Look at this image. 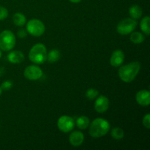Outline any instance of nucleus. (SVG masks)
Masks as SVG:
<instances>
[{
  "label": "nucleus",
  "instance_id": "4be33fe9",
  "mask_svg": "<svg viewBox=\"0 0 150 150\" xmlns=\"http://www.w3.org/2000/svg\"><path fill=\"white\" fill-rule=\"evenodd\" d=\"M8 16V10L6 7L0 6V21H3Z\"/></svg>",
  "mask_w": 150,
  "mask_h": 150
},
{
  "label": "nucleus",
  "instance_id": "20e7f679",
  "mask_svg": "<svg viewBox=\"0 0 150 150\" xmlns=\"http://www.w3.org/2000/svg\"><path fill=\"white\" fill-rule=\"evenodd\" d=\"M16 43V36L11 31L4 30L0 33V49L1 51H11Z\"/></svg>",
  "mask_w": 150,
  "mask_h": 150
},
{
  "label": "nucleus",
  "instance_id": "1a4fd4ad",
  "mask_svg": "<svg viewBox=\"0 0 150 150\" xmlns=\"http://www.w3.org/2000/svg\"><path fill=\"white\" fill-rule=\"evenodd\" d=\"M109 100L103 95H100L96 99L95 103V109L97 112L102 114L105 112L109 108Z\"/></svg>",
  "mask_w": 150,
  "mask_h": 150
},
{
  "label": "nucleus",
  "instance_id": "9b49d317",
  "mask_svg": "<svg viewBox=\"0 0 150 150\" xmlns=\"http://www.w3.org/2000/svg\"><path fill=\"white\" fill-rule=\"evenodd\" d=\"M136 100L138 104L142 106H148L150 104V92L146 89H142L137 92Z\"/></svg>",
  "mask_w": 150,
  "mask_h": 150
},
{
  "label": "nucleus",
  "instance_id": "ddd939ff",
  "mask_svg": "<svg viewBox=\"0 0 150 150\" xmlns=\"http://www.w3.org/2000/svg\"><path fill=\"white\" fill-rule=\"evenodd\" d=\"M7 59L12 64H20L25 59L24 54L20 51H13L7 55Z\"/></svg>",
  "mask_w": 150,
  "mask_h": 150
},
{
  "label": "nucleus",
  "instance_id": "f03ea898",
  "mask_svg": "<svg viewBox=\"0 0 150 150\" xmlns=\"http://www.w3.org/2000/svg\"><path fill=\"white\" fill-rule=\"evenodd\" d=\"M110 130V124L106 120L97 118L89 124V133L92 137L100 138L105 136Z\"/></svg>",
  "mask_w": 150,
  "mask_h": 150
},
{
  "label": "nucleus",
  "instance_id": "2eb2a0df",
  "mask_svg": "<svg viewBox=\"0 0 150 150\" xmlns=\"http://www.w3.org/2000/svg\"><path fill=\"white\" fill-rule=\"evenodd\" d=\"M76 124L77 127L81 130H85L87 128L90 124V120L86 116H81L76 120Z\"/></svg>",
  "mask_w": 150,
  "mask_h": 150
},
{
  "label": "nucleus",
  "instance_id": "412c9836",
  "mask_svg": "<svg viewBox=\"0 0 150 150\" xmlns=\"http://www.w3.org/2000/svg\"><path fill=\"white\" fill-rule=\"evenodd\" d=\"M99 95V92L95 89H89L86 92V97L89 100H94Z\"/></svg>",
  "mask_w": 150,
  "mask_h": 150
},
{
  "label": "nucleus",
  "instance_id": "4468645a",
  "mask_svg": "<svg viewBox=\"0 0 150 150\" xmlns=\"http://www.w3.org/2000/svg\"><path fill=\"white\" fill-rule=\"evenodd\" d=\"M143 11L140 6L139 5H133L129 8V15L133 19L137 20L139 19L142 16Z\"/></svg>",
  "mask_w": 150,
  "mask_h": 150
},
{
  "label": "nucleus",
  "instance_id": "393cba45",
  "mask_svg": "<svg viewBox=\"0 0 150 150\" xmlns=\"http://www.w3.org/2000/svg\"><path fill=\"white\" fill-rule=\"evenodd\" d=\"M27 35V31L24 30V29H20L18 32V36L20 38H25Z\"/></svg>",
  "mask_w": 150,
  "mask_h": 150
},
{
  "label": "nucleus",
  "instance_id": "f8f14e48",
  "mask_svg": "<svg viewBox=\"0 0 150 150\" xmlns=\"http://www.w3.org/2000/svg\"><path fill=\"white\" fill-rule=\"evenodd\" d=\"M84 141V136L80 131L72 132L69 136V142L73 146H79L83 144Z\"/></svg>",
  "mask_w": 150,
  "mask_h": 150
},
{
  "label": "nucleus",
  "instance_id": "cd10ccee",
  "mask_svg": "<svg viewBox=\"0 0 150 150\" xmlns=\"http://www.w3.org/2000/svg\"><path fill=\"white\" fill-rule=\"evenodd\" d=\"M2 89H1V87H0V95H1V93H2Z\"/></svg>",
  "mask_w": 150,
  "mask_h": 150
},
{
  "label": "nucleus",
  "instance_id": "aec40b11",
  "mask_svg": "<svg viewBox=\"0 0 150 150\" xmlns=\"http://www.w3.org/2000/svg\"><path fill=\"white\" fill-rule=\"evenodd\" d=\"M111 135L113 139H115V140H121V139H122L124 138L125 133L122 129L117 127L112 129Z\"/></svg>",
  "mask_w": 150,
  "mask_h": 150
},
{
  "label": "nucleus",
  "instance_id": "f257e3e1",
  "mask_svg": "<svg viewBox=\"0 0 150 150\" xmlns=\"http://www.w3.org/2000/svg\"><path fill=\"white\" fill-rule=\"evenodd\" d=\"M141 70V64L139 62H132L123 65L119 69L118 74L123 82L130 83L135 80Z\"/></svg>",
  "mask_w": 150,
  "mask_h": 150
},
{
  "label": "nucleus",
  "instance_id": "7ed1b4c3",
  "mask_svg": "<svg viewBox=\"0 0 150 150\" xmlns=\"http://www.w3.org/2000/svg\"><path fill=\"white\" fill-rule=\"evenodd\" d=\"M47 48L42 43L35 44L29 53V58L35 64H40L47 59Z\"/></svg>",
  "mask_w": 150,
  "mask_h": 150
},
{
  "label": "nucleus",
  "instance_id": "a211bd4d",
  "mask_svg": "<svg viewBox=\"0 0 150 150\" xmlns=\"http://www.w3.org/2000/svg\"><path fill=\"white\" fill-rule=\"evenodd\" d=\"M149 22L150 18L149 16H145L143 18L140 23V27L142 32L144 33V35H150V27H149Z\"/></svg>",
  "mask_w": 150,
  "mask_h": 150
},
{
  "label": "nucleus",
  "instance_id": "0eeeda50",
  "mask_svg": "<svg viewBox=\"0 0 150 150\" xmlns=\"http://www.w3.org/2000/svg\"><path fill=\"white\" fill-rule=\"evenodd\" d=\"M57 127L62 133H69L74 129L75 121L73 117L69 116H62L57 121Z\"/></svg>",
  "mask_w": 150,
  "mask_h": 150
},
{
  "label": "nucleus",
  "instance_id": "c85d7f7f",
  "mask_svg": "<svg viewBox=\"0 0 150 150\" xmlns=\"http://www.w3.org/2000/svg\"><path fill=\"white\" fill-rule=\"evenodd\" d=\"M1 49H0V58H1Z\"/></svg>",
  "mask_w": 150,
  "mask_h": 150
},
{
  "label": "nucleus",
  "instance_id": "39448f33",
  "mask_svg": "<svg viewBox=\"0 0 150 150\" xmlns=\"http://www.w3.org/2000/svg\"><path fill=\"white\" fill-rule=\"evenodd\" d=\"M138 25V21L132 18H126L122 20L117 26V31L120 35H127L132 33Z\"/></svg>",
  "mask_w": 150,
  "mask_h": 150
},
{
  "label": "nucleus",
  "instance_id": "9d476101",
  "mask_svg": "<svg viewBox=\"0 0 150 150\" xmlns=\"http://www.w3.org/2000/svg\"><path fill=\"white\" fill-rule=\"evenodd\" d=\"M125 61V54L122 50L118 49L114 51L111 54L110 59V64L114 67H120Z\"/></svg>",
  "mask_w": 150,
  "mask_h": 150
},
{
  "label": "nucleus",
  "instance_id": "a878e982",
  "mask_svg": "<svg viewBox=\"0 0 150 150\" xmlns=\"http://www.w3.org/2000/svg\"><path fill=\"white\" fill-rule=\"evenodd\" d=\"M4 73V67H0V76H3V74Z\"/></svg>",
  "mask_w": 150,
  "mask_h": 150
},
{
  "label": "nucleus",
  "instance_id": "bb28decb",
  "mask_svg": "<svg viewBox=\"0 0 150 150\" xmlns=\"http://www.w3.org/2000/svg\"><path fill=\"white\" fill-rule=\"evenodd\" d=\"M69 1L73 3H79L81 1V0H69Z\"/></svg>",
  "mask_w": 150,
  "mask_h": 150
},
{
  "label": "nucleus",
  "instance_id": "423d86ee",
  "mask_svg": "<svg viewBox=\"0 0 150 150\" xmlns=\"http://www.w3.org/2000/svg\"><path fill=\"white\" fill-rule=\"evenodd\" d=\"M26 31L31 35L35 37H40L44 34L45 27L44 23L39 19H31L26 24Z\"/></svg>",
  "mask_w": 150,
  "mask_h": 150
},
{
  "label": "nucleus",
  "instance_id": "b1692460",
  "mask_svg": "<svg viewBox=\"0 0 150 150\" xmlns=\"http://www.w3.org/2000/svg\"><path fill=\"white\" fill-rule=\"evenodd\" d=\"M12 86H13L12 81H4L1 83L0 87L1 88L2 90H9V89H11Z\"/></svg>",
  "mask_w": 150,
  "mask_h": 150
},
{
  "label": "nucleus",
  "instance_id": "f3484780",
  "mask_svg": "<svg viewBox=\"0 0 150 150\" xmlns=\"http://www.w3.org/2000/svg\"><path fill=\"white\" fill-rule=\"evenodd\" d=\"M61 57L59 51L57 49H52L49 51L48 54H47V59L48 62L55 63L58 61Z\"/></svg>",
  "mask_w": 150,
  "mask_h": 150
},
{
  "label": "nucleus",
  "instance_id": "6e6552de",
  "mask_svg": "<svg viewBox=\"0 0 150 150\" xmlns=\"http://www.w3.org/2000/svg\"><path fill=\"white\" fill-rule=\"evenodd\" d=\"M24 77L30 81H36L40 79L43 75L42 70L37 65H29L24 70L23 72Z\"/></svg>",
  "mask_w": 150,
  "mask_h": 150
},
{
  "label": "nucleus",
  "instance_id": "dca6fc26",
  "mask_svg": "<svg viewBox=\"0 0 150 150\" xmlns=\"http://www.w3.org/2000/svg\"><path fill=\"white\" fill-rule=\"evenodd\" d=\"M13 21L15 25L18 26H23L26 23V16L21 13H16L13 15Z\"/></svg>",
  "mask_w": 150,
  "mask_h": 150
},
{
  "label": "nucleus",
  "instance_id": "5701e85b",
  "mask_svg": "<svg viewBox=\"0 0 150 150\" xmlns=\"http://www.w3.org/2000/svg\"><path fill=\"white\" fill-rule=\"evenodd\" d=\"M142 122H143V125L147 129L150 128V114H146V115L144 117Z\"/></svg>",
  "mask_w": 150,
  "mask_h": 150
},
{
  "label": "nucleus",
  "instance_id": "6ab92c4d",
  "mask_svg": "<svg viewBox=\"0 0 150 150\" xmlns=\"http://www.w3.org/2000/svg\"><path fill=\"white\" fill-rule=\"evenodd\" d=\"M130 41L134 44L142 43L145 40V36L142 33L139 32H133L130 35Z\"/></svg>",
  "mask_w": 150,
  "mask_h": 150
}]
</instances>
